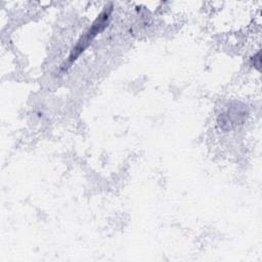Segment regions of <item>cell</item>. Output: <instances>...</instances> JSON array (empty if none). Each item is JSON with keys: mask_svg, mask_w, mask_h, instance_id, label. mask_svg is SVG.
<instances>
[{"mask_svg": "<svg viewBox=\"0 0 262 262\" xmlns=\"http://www.w3.org/2000/svg\"><path fill=\"white\" fill-rule=\"evenodd\" d=\"M111 8H105L98 17L93 21L91 27L88 29V31L81 37V39L78 41L76 46L73 48L72 52L69 55V58L67 60V68L71 67L72 62L75 61L79 55L88 47V45L92 42V40L100 33L102 32L105 27H107V24L111 18Z\"/></svg>", "mask_w": 262, "mask_h": 262, "instance_id": "1", "label": "cell"}]
</instances>
